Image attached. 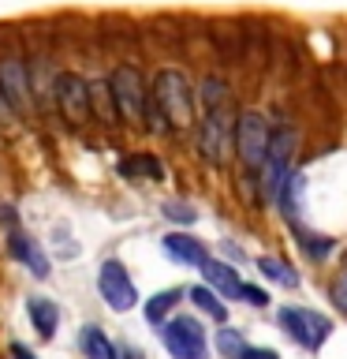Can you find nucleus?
Masks as SVG:
<instances>
[{"label":"nucleus","mask_w":347,"mask_h":359,"mask_svg":"<svg viewBox=\"0 0 347 359\" xmlns=\"http://www.w3.org/2000/svg\"><path fill=\"white\" fill-rule=\"evenodd\" d=\"M243 348H246V337L235 330V325H220V330H217V352L224 359H239Z\"/></svg>","instance_id":"nucleus-19"},{"label":"nucleus","mask_w":347,"mask_h":359,"mask_svg":"<svg viewBox=\"0 0 347 359\" xmlns=\"http://www.w3.org/2000/svg\"><path fill=\"white\" fill-rule=\"evenodd\" d=\"M78 352H83V359H120L116 341L94 322L78 330Z\"/></svg>","instance_id":"nucleus-13"},{"label":"nucleus","mask_w":347,"mask_h":359,"mask_svg":"<svg viewBox=\"0 0 347 359\" xmlns=\"http://www.w3.org/2000/svg\"><path fill=\"white\" fill-rule=\"evenodd\" d=\"M161 247H164V255L172 258V262H179V266H190V269H198L201 262L209 258V251H206V243L198 240V236H190V232H164L161 236Z\"/></svg>","instance_id":"nucleus-9"},{"label":"nucleus","mask_w":347,"mask_h":359,"mask_svg":"<svg viewBox=\"0 0 347 359\" xmlns=\"http://www.w3.org/2000/svg\"><path fill=\"white\" fill-rule=\"evenodd\" d=\"M0 224H4V232L8 229H19V213H15V206H8V202H0Z\"/></svg>","instance_id":"nucleus-23"},{"label":"nucleus","mask_w":347,"mask_h":359,"mask_svg":"<svg viewBox=\"0 0 347 359\" xmlns=\"http://www.w3.org/2000/svg\"><path fill=\"white\" fill-rule=\"evenodd\" d=\"M94 280H97V296H101V303H105L112 314H127V311H134V307L142 303L139 285H134L131 269L123 266L120 258H101Z\"/></svg>","instance_id":"nucleus-4"},{"label":"nucleus","mask_w":347,"mask_h":359,"mask_svg":"<svg viewBox=\"0 0 347 359\" xmlns=\"http://www.w3.org/2000/svg\"><path fill=\"white\" fill-rule=\"evenodd\" d=\"M116 172L123 180H142V184H161L164 180V165L161 157L150 154V150H139V154H123L116 161Z\"/></svg>","instance_id":"nucleus-12"},{"label":"nucleus","mask_w":347,"mask_h":359,"mask_svg":"<svg viewBox=\"0 0 347 359\" xmlns=\"http://www.w3.org/2000/svg\"><path fill=\"white\" fill-rule=\"evenodd\" d=\"M161 213H164L172 224H183V229H190V224L198 221V210L190 206V202H179V198H168L164 206H161Z\"/></svg>","instance_id":"nucleus-20"},{"label":"nucleus","mask_w":347,"mask_h":359,"mask_svg":"<svg viewBox=\"0 0 347 359\" xmlns=\"http://www.w3.org/2000/svg\"><path fill=\"white\" fill-rule=\"evenodd\" d=\"M257 269H262L265 280H273V285H280V288H299V273L284 262V258L262 255V258H257Z\"/></svg>","instance_id":"nucleus-17"},{"label":"nucleus","mask_w":347,"mask_h":359,"mask_svg":"<svg viewBox=\"0 0 347 359\" xmlns=\"http://www.w3.org/2000/svg\"><path fill=\"white\" fill-rule=\"evenodd\" d=\"M183 296H187L190 303H194V307H198L201 314H206V318L217 322V325L228 322V307H224V299H220L213 288H206V285H190V288L183 292Z\"/></svg>","instance_id":"nucleus-16"},{"label":"nucleus","mask_w":347,"mask_h":359,"mask_svg":"<svg viewBox=\"0 0 347 359\" xmlns=\"http://www.w3.org/2000/svg\"><path fill=\"white\" fill-rule=\"evenodd\" d=\"M8 355H11V359H38L22 341H11V344H8Z\"/></svg>","instance_id":"nucleus-26"},{"label":"nucleus","mask_w":347,"mask_h":359,"mask_svg":"<svg viewBox=\"0 0 347 359\" xmlns=\"http://www.w3.org/2000/svg\"><path fill=\"white\" fill-rule=\"evenodd\" d=\"M239 299L243 303H250V307H269V292L265 288H257V285H239Z\"/></svg>","instance_id":"nucleus-21"},{"label":"nucleus","mask_w":347,"mask_h":359,"mask_svg":"<svg viewBox=\"0 0 347 359\" xmlns=\"http://www.w3.org/2000/svg\"><path fill=\"white\" fill-rule=\"evenodd\" d=\"M179 299H183V288H161V292H153V296L142 303V318L157 330L161 322L172 318V311L179 307Z\"/></svg>","instance_id":"nucleus-15"},{"label":"nucleus","mask_w":347,"mask_h":359,"mask_svg":"<svg viewBox=\"0 0 347 359\" xmlns=\"http://www.w3.org/2000/svg\"><path fill=\"white\" fill-rule=\"evenodd\" d=\"M4 251L11 255V262H22L30 269L38 280H49L52 277V258H49V251L41 247V240H34V236L22 229H8L4 232Z\"/></svg>","instance_id":"nucleus-8"},{"label":"nucleus","mask_w":347,"mask_h":359,"mask_svg":"<svg viewBox=\"0 0 347 359\" xmlns=\"http://www.w3.org/2000/svg\"><path fill=\"white\" fill-rule=\"evenodd\" d=\"M150 90H153L157 109L172 123V131H190L198 123V90L183 67H172V64L157 67L150 75Z\"/></svg>","instance_id":"nucleus-1"},{"label":"nucleus","mask_w":347,"mask_h":359,"mask_svg":"<svg viewBox=\"0 0 347 359\" xmlns=\"http://www.w3.org/2000/svg\"><path fill=\"white\" fill-rule=\"evenodd\" d=\"M157 333H161V344L172 359H209L206 325L194 314H172L168 322L157 325Z\"/></svg>","instance_id":"nucleus-5"},{"label":"nucleus","mask_w":347,"mask_h":359,"mask_svg":"<svg viewBox=\"0 0 347 359\" xmlns=\"http://www.w3.org/2000/svg\"><path fill=\"white\" fill-rule=\"evenodd\" d=\"M276 206L284 210V217L295 224L302 206H306V176L302 172H288V180L280 184V195H276Z\"/></svg>","instance_id":"nucleus-14"},{"label":"nucleus","mask_w":347,"mask_h":359,"mask_svg":"<svg viewBox=\"0 0 347 359\" xmlns=\"http://www.w3.org/2000/svg\"><path fill=\"white\" fill-rule=\"evenodd\" d=\"M27 318H30V330L41 337V344H49L56 330H60V303L49 296H27Z\"/></svg>","instance_id":"nucleus-10"},{"label":"nucleus","mask_w":347,"mask_h":359,"mask_svg":"<svg viewBox=\"0 0 347 359\" xmlns=\"http://www.w3.org/2000/svg\"><path fill=\"white\" fill-rule=\"evenodd\" d=\"M239 359H280V355L273 352V348H250V344H246Z\"/></svg>","instance_id":"nucleus-25"},{"label":"nucleus","mask_w":347,"mask_h":359,"mask_svg":"<svg viewBox=\"0 0 347 359\" xmlns=\"http://www.w3.org/2000/svg\"><path fill=\"white\" fill-rule=\"evenodd\" d=\"M295 240H299V247L306 251L313 262H321V258H329V251H332V236H318V232H306V229H299L295 224Z\"/></svg>","instance_id":"nucleus-18"},{"label":"nucleus","mask_w":347,"mask_h":359,"mask_svg":"<svg viewBox=\"0 0 347 359\" xmlns=\"http://www.w3.org/2000/svg\"><path fill=\"white\" fill-rule=\"evenodd\" d=\"M276 318H280V325H284V333L291 337V341L310 348V352H318L332 333V322L318 311H306V307H280Z\"/></svg>","instance_id":"nucleus-7"},{"label":"nucleus","mask_w":347,"mask_h":359,"mask_svg":"<svg viewBox=\"0 0 347 359\" xmlns=\"http://www.w3.org/2000/svg\"><path fill=\"white\" fill-rule=\"evenodd\" d=\"M224 251H228V255L235 258V262H239V258H243V251H239V247H235V243H224Z\"/></svg>","instance_id":"nucleus-27"},{"label":"nucleus","mask_w":347,"mask_h":359,"mask_svg":"<svg viewBox=\"0 0 347 359\" xmlns=\"http://www.w3.org/2000/svg\"><path fill=\"white\" fill-rule=\"evenodd\" d=\"M344 273H347V258H344Z\"/></svg>","instance_id":"nucleus-28"},{"label":"nucleus","mask_w":347,"mask_h":359,"mask_svg":"<svg viewBox=\"0 0 347 359\" xmlns=\"http://www.w3.org/2000/svg\"><path fill=\"white\" fill-rule=\"evenodd\" d=\"M194 146H198V157L213 168H220L228 157L235 154V116H232V105H220V109H201V116L194 123Z\"/></svg>","instance_id":"nucleus-2"},{"label":"nucleus","mask_w":347,"mask_h":359,"mask_svg":"<svg viewBox=\"0 0 347 359\" xmlns=\"http://www.w3.org/2000/svg\"><path fill=\"white\" fill-rule=\"evenodd\" d=\"M329 296H332V303H336V311H344V314H347V273H340V277L332 280Z\"/></svg>","instance_id":"nucleus-22"},{"label":"nucleus","mask_w":347,"mask_h":359,"mask_svg":"<svg viewBox=\"0 0 347 359\" xmlns=\"http://www.w3.org/2000/svg\"><path fill=\"white\" fill-rule=\"evenodd\" d=\"M56 240H60L56 247H60V255H64V258H75V255H78V243H75V240L67 243V232H64V229H56Z\"/></svg>","instance_id":"nucleus-24"},{"label":"nucleus","mask_w":347,"mask_h":359,"mask_svg":"<svg viewBox=\"0 0 347 359\" xmlns=\"http://www.w3.org/2000/svg\"><path fill=\"white\" fill-rule=\"evenodd\" d=\"M201 277H206V288H213L220 299H239V269H235L232 262H220V258H206V262L198 266Z\"/></svg>","instance_id":"nucleus-11"},{"label":"nucleus","mask_w":347,"mask_h":359,"mask_svg":"<svg viewBox=\"0 0 347 359\" xmlns=\"http://www.w3.org/2000/svg\"><path fill=\"white\" fill-rule=\"evenodd\" d=\"M269 120L262 112H239L235 116V157L243 161V168L250 176H257V168L265 161V150H269Z\"/></svg>","instance_id":"nucleus-6"},{"label":"nucleus","mask_w":347,"mask_h":359,"mask_svg":"<svg viewBox=\"0 0 347 359\" xmlns=\"http://www.w3.org/2000/svg\"><path fill=\"white\" fill-rule=\"evenodd\" d=\"M291 154H295V131H291L288 123H280V128H273V135H269L265 161H262V168H257V176H254L265 202H276L280 184H284L288 172H291Z\"/></svg>","instance_id":"nucleus-3"}]
</instances>
